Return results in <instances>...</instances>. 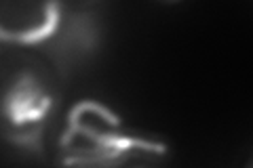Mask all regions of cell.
Returning <instances> with one entry per match:
<instances>
[]
</instances>
